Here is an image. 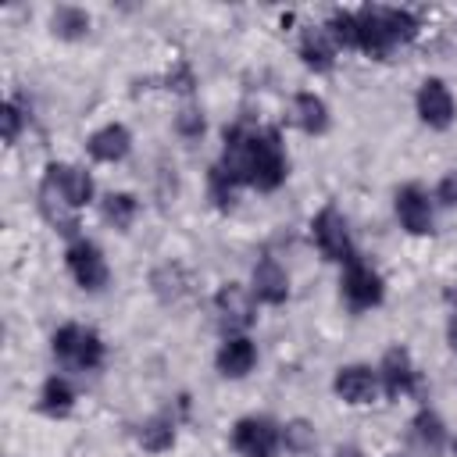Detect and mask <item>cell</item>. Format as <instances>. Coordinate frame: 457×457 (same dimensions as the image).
Listing matches in <instances>:
<instances>
[{"mask_svg":"<svg viewBox=\"0 0 457 457\" xmlns=\"http://www.w3.org/2000/svg\"><path fill=\"white\" fill-rule=\"evenodd\" d=\"M250 293H253V300H261V303H286V296H289V278H286V271H282V264L275 261V257H261L257 264H253V278H250Z\"/></svg>","mask_w":457,"mask_h":457,"instance_id":"14","label":"cell"},{"mask_svg":"<svg viewBox=\"0 0 457 457\" xmlns=\"http://www.w3.org/2000/svg\"><path fill=\"white\" fill-rule=\"evenodd\" d=\"M296 121H300V129L311 132V136L325 132V129H328V107H325V100L314 96V93H300V96H296Z\"/></svg>","mask_w":457,"mask_h":457,"instance_id":"21","label":"cell"},{"mask_svg":"<svg viewBox=\"0 0 457 457\" xmlns=\"http://www.w3.org/2000/svg\"><path fill=\"white\" fill-rule=\"evenodd\" d=\"M214 311L228 328H246L253 325V293L239 282H225L214 296Z\"/></svg>","mask_w":457,"mask_h":457,"instance_id":"13","label":"cell"},{"mask_svg":"<svg viewBox=\"0 0 457 457\" xmlns=\"http://www.w3.org/2000/svg\"><path fill=\"white\" fill-rule=\"evenodd\" d=\"M336 457H364V453H361L357 446H339V450H336Z\"/></svg>","mask_w":457,"mask_h":457,"instance_id":"32","label":"cell"},{"mask_svg":"<svg viewBox=\"0 0 457 457\" xmlns=\"http://www.w3.org/2000/svg\"><path fill=\"white\" fill-rule=\"evenodd\" d=\"M332 389H336V396H339L343 403L361 407V403H371V400H375V393H378V375H375L368 364H346V368L336 371Z\"/></svg>","mask_w":457,"mask_h":457,"instance_id":"9","label":"cell"},{"mask_svg":"<svg viewBox=\"0 0 457 457\" xmlns=\"http://www.w3.org/2000/svg\"><path fill=\"white\" fill-rule=\"evenodd\" d=\"M311 236H314L321 257H328V261H346V264L357 261V257H353L350 232H346V221H343V214H339L332 204L321 207V211L314 214V221H311Z\"/></svg>","mask_w":457,"mask_h":457,"instance_id":"3","label":"cell"},{"mask_svg":"<svg viewBox=\"0 0 457 457\" xmlns=\"http://www.w3.org/2000/svg\"><path fill=\"white\" fill-rule=\"evenodd\" d=\"M418 114L428 129H446L453 121V96L443 79H425L418 89Z\"/></svg>","mask_w":457,"mask_h":457,"instance_id":"11","label":"cell"},{"mask_svg":"<svg viewBox=\"0 0 457 457\" xmlns=\"http://www.w3.org/2000/svg\"><path fill=\"white\" fill-rule=\"evenodd\" d=\"M453 453H457V439H453Z\"/></svg>","mask_w":457,"mask_h":457,"instance_id":"34","label":"cell"},{"mask_svg":"<svg viewBox=\"0 0 457 457\" xmlns=\"http://www.w3.org/2000/svg\"><path fill=\"white\" fill-rule=\"evenodd\" d=\"M446 336H450V346L457 350V314L450 318V328H446Z\"/></svg>","mask_w":457,"mask_h":457,"instance_id":"33","label":"cell"},{"mask_svg":"<svg viewBox=\"0 0 457 457\" xmlns=\"http://www.w3.org/2000/svg\"><path fill=\"white\" fill-rule=\"evenodd\" d=\"M129 146H132V136H129V129L125 125H118V121H111V125H104V129H96L93 136H89V154L96 157V161H121L125 154H129Z\"/></svg>","mask_w":457,"mask_h":457,"instance_id":"18","label":"cell"},{"mask_svg":"<svg viewBox=\"0 0 457 457\" xmlns=\"http://www.w3.org/2000/svg\"><path fill=\"white\" fill-rule=\"evenodd\" d=\"M282 443H286V450H293V453H307V450L314 446V428L296 418V421H289V425L282 428Z\"/></svg>","mask_w":457,"mask_h":457,"instance_id":"27","label":"cell"},{"mask_svg":"<svg viewBox=\"0 0 457 457\" xmlns=\"http://www.w3.org/2000/svg\"><path fill=\"white\" fill-rule=\"evenodd\" d=\"M325 29H328V36H332L336 46H357V14L336 11V14L325 21Z\"/></svg>","mask_w":457,"mask_h":457,"instance_id":"26","label":"cell"},{"mask_svg":"<svg viewBox=\"0 0 457 457\" xmlns=\"http://www.w3.org/2000/svg\"><path fill=\"white\" fill-rule=\"evenodd\" d=\"M139 443H143V450H150V453L168 450V446L175 443V421H171L168 414L150 418V421L139 428Z\"/></svg>","mask_w":457,"mask_h":457,"instance_id":"22","label":"cell"},{"mask_svg":"<svg viewBox=\"0 0 457 457\" xmlns=\"http://www.w3.org/2000/svg\"><path fill=\"white\" fill-rule=\"evenodd\" d=\"M411 439H414V446H418L425 457H439V453H443V446H446L443 418H439L436 411L421 407V411L414 414V421H411Z\"/></svg>","mask_w":457,"mask_h":457,"instance_id":"17","label":"cell"},{"mask_svg":"<svg viewBox=\"0 0 457 457\" xmlns=\"http://www.w3.org/2000/svg\"><path fill=\"white\" fill-rule=\"evenodd\" d=\"M396 218L411 236L432 232V204L421 186H403L396 189Z\"/></svg>","mask_w":457,"mask_h":457,"instance_id":"12","label":"cell"},{"mask_svg":"<svg viewBox=\"0 0 457 457\" xmlns=\"http://www.w3.org/2000/svg\"><path fill=\"white\" fill-rule=\"evenodd\" d=\"M389 457H400V453H389Z\"/></svg>","mask_w":457,"mask_h":457,"instance_id":"35","label":"cell"},{"mask_svg":"<svg viewBox=\"0 0 457 457\" xmlns=\"http://www.w3.org/2000/svg\"><path fill=\"white\" fill-rule=\"evenodd\" d=\"M343 300L353 307V311H368V307H378L382 303V278L378 271H371L368 264L361 261H350L346 271H343Z\"/></svg>","mask_w":457,"mask_h":457,"instance_id":"8","label":"cell"},{"mask_svg":"<svg viewBox=\"0 0 457 457\" xmlns=\"http://www.w3.org/2000/svg\"><path fill=\"white\" fill-rule=\"evenodd\" d=\"M54 353L57 361H64L68 368H79V371H93L104 364V339L93 332V328H82V325H61L54 332Z\"/></svg>","mask_w":457,"mask_h":457,"instance_id":"2","label":"cell"},{"mask_svg":"<svg viewBox=\"0 0 457 457\" xmlns=\"http://www.w3.org/2000/svg\"><path fill=\"white\" fill-rule=\"evenodd\" d=\"M236 186L250 182L264 193L278 189L286 182V150L275 129H228L225 132V150H221V164H218Z\"/></svg>","mask_w":457,"mask_h":457,"instance_id":"1","label":"cell"},{"mask_svg":"<svg viewBox=\"0 0 457 457\" xmlns=\"http://www.w3.org/2000/svg\"><path fill=\"white\" fill-rule=\"evenodd\" d=\"M0 121H4V143H14L18 132H21V111H18L14 100H7V104L0 107Z\"/></svg>","mask_w":457,"mask_h":457,"instance_id":"29","label":"cell"},{"mask_svg":"<svg viewBox=\"0 0 457 457\" xmlns=\"http://www.w3.org/2000/svg\"><path fill=\"white\" fill-rule=\"evenodd\" d=\"M336 50H339V46L332 43V36H328L325 25H311V29H303V36H300V57H303L307 68H314V71H328L332 61H336Z\"/></svg>","mask_w":457,"mask_h":457,"instance_id":"16","label":"cell"},{"mask_svg":"<svg viewBox=\"0 0 457 457\" xmlns=\"http://www.w3.org/2000/svg\"><path fill=\"white\" fill-rule=\"evenodd\" d=\"M282 443V432L268 418H239L232 428V446L243 457H275Z\"/></svg>","mask_w":457,"mask_h":457,"instance_id":"4","label":"cell"},{"mask_svg":"<svg viewBox=\"0 0 457 457\" xmlns=\"http://www.w3.org/2000/svg\"><path fill=\"white\" fill-rule=\"evenodd\" d=\"M257 364V346L246 336H228L218 350V371L225 378H243Z\"/></svg>","mask_w":457,"mask_h":457,"instance_id":"15","label":"cell"},{"mask_svg":"<svg viewBox=\"0 0 457 457\" xmlns=\"http://www.w3.org/2000/svg\"><path fill=\"white\" fill-rule=\"evenodd\" d=\"M211 196H214L218 207H228V204L236 200V182H232L218 164L211 168Z\"/></svg>","mask_w":457,"mask_h":457,"instance_id":"28","label":"cell"},{"mask_svg":"<svg viewBox=\"0 0 457 457\" xmlns=\"http://www.w3.org/2000/svg\"><path fill=\"white\" fill-rule=\"evenodd\" d=\"M68 271H71V278H75L82 289H89V293H96V289L107 286V261H104L100 246L89 243V239H75V243L68 246Z\"/></svg>","mask_w":457,"mask_h":457,"instance_id":"7","label":"cell"},{"mask_svg":"<svg viewBox=\"0 0 457 457\" xmlns=\"http://www.w3.org/2000/svg\"><path fill=\"white\" fill-rule=\"evenodd\" d=\"M39 211H43V218L57 228V232H64V236H75V228H79V207L68 200V193L61 189V182H57V175L46 168V175H43V182H39Z\"/></svg>","mask_w":457,"mask_h":457,"instance_id":"5","label":"cell"},{"mask_svg":"<svg viewBox=\"0 0 457 457\" xmlns=\"http://www.w3.org/2000/svg\"><path fill=\"white\" fill-rule=\"evenodd\" d=\"M378 378H382V386H386V393H389L393 400L418 389V368H414V361H411V353H407L403 346L386 350L382 368H378Z\"/></svg>","mask_w":457,"mask_h":457,"instance_id":"10","label":"cell"},{"mask_svg":"<svg viewBox=\"0 0 457 457\" xmlns=\"http://www.w3.org/2000/svg\"><path fill=\"white\" fill-rule=\"evenodd\" d=\"M71 403H75V393H71L68 378L50 375V378L43 382V393H39V411L50 414V418H64V414L71 411Z\"/></svg>","mask_w":457,"mask_h":457,"instance_id":"20","label":"cell"},{"mask_svg":"<svg viewBox=\"0 0 457 457\" xmlns=\"http://www.w3.org/2000/svg\"><path fill=\"white\" fill-rule=\"evenodd\" d=\"M50 25H54V36H61V39H79V36L89 32V14H86L82 7H68V4H64V7L54 11Z\"/></svg>","mask_w":457,"mask_h":457,"instance_id":"23","label":"cell"},{"mask_svg":"<svg viewBox=\"0 0 457 457\" xmlns=\"http://www.w3.org/2000/svg\"><path fill=\"white\" fill-rule=\"evenodd\" d=\"M136 211H139V204H136L132 193H111V196L104 200V218H107L114 228H129L132 218H136Z\"/></svg>","mask_w":457,"mask_h":457,"instance_id":"25","label":"cell"},{"mask_svg":"<svg viewBox=\"0 0 457 457\" xmlns=\"http://www.w3.org/2000/svg\"><path fill=\"white\" fill-rule=\"evenodd\" d=\"M150 282H154V293H157L164 303H175V300L186 293V286H189V278H186V271H182L179 264H164V268H157Z\"/></svg>","mask_w":457,"mask_h":457,"instance_id":"24","label":"cell"},{"mask_svg":"<svg viewBox=\"0 0 457 457\" xmlns=\"http://www.w3.org/2000/svg\"><path fill=\"white\" fill-rule=\"evenodd\" d=\"M400 39L389 29V14L386 7H361L357 11V50H364L368 57H386Z\"/></svg>","mask_w":457,"mask_h":457,"instance_id":"6","label":"cell"},{"mask_svg":"<svg viewBox=\"0 0 457 457\" xmlns=\"http://www.w3.org/2000/svg\"><path fill=\"white\" fill-rule=\"evenodd\" d=\"M50 171L57 175L61 189L68 193V200H71L75 207H86V204L93 200V179H89L82 168H75V164H50Z\"/></svg>","mask_w":457,"mask_h":457,"instance_id":"19","label":"cell"},{"mask_svg":"<svg viewBox=\"0 0 457 457\" xmlns=\"http://www.w3.org/2000/svg\"><path fill=\"white\" fill-rule=\"evenodd\" d=\"M175 125H179V132H186V136H200V132H204V118H200L193 107H186Z\"/></svg>","mask_w":457,"mask_h":457,"instance_id":"30","label":"cell"},{"mask_svg":"<svg viewBox=\"0 0 457 457\" xmlns=\"http://www.w3.org/2000/svg\"><path fill=\"white\" fill-rule=\"evenodd\" d=\"M436 196H439V204H446V207H453V204H457V171L443 175V182H439Z\"/></svg>","mask_w":457,"mask_h":457,"instance_id":"31","label":"cell"}]
</instances>
